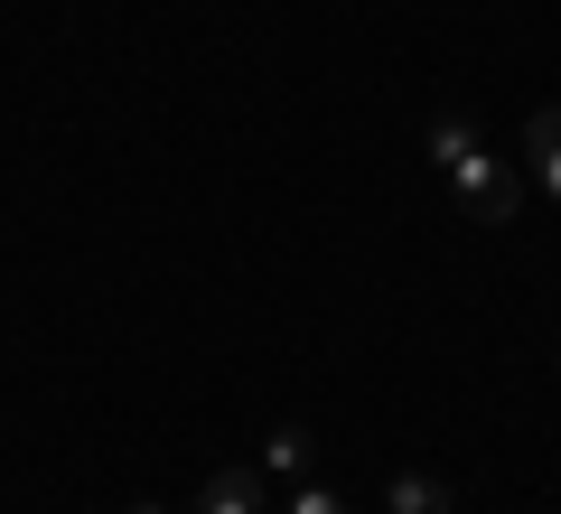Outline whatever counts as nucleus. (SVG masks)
I'll return each mask as SVG.
<instances>
[{
	"mask_svg": "<svg viewBox=\"0 0 561 514\" xmlns=\"http://www.w3.org/2000/svg\"><path fill=\"white\" fill-rule=\"evenodd\" d=\"M431 159L449 169V197L468 206V225H515L524 187H515V169L478 140V122H468V113H431Z\"/></svg>",
	"mask_w": 561,
	"mask_h": 514,
	"instance_id": "1",
	"label": "nucleus"
},
{
	"mask_svg": "<svg viewBox=\"0 0 561 514\" xmlns=\"http://www.w3.org/2000/svg\"><path fill=\"white\" fill-rule=\"evenodd\" d=\"M187 514H272L262 468H243V458H234V468H206V477H197V505H187Z\"/></svg>",
	"mask_w": 561,
	"mask_h": 514,
	"instance_id": "2",
	"label": "nucleus"
},
{
	"mask_svg": "<svg viewBox=\"0 0 561 514\" xmlns=\"http://www.w3.org/2000/svg\"><path fill=\"white\" fill-rule=\"evenodd\" d=\"M524 169H534V187L561 206V103H542V113L524 122Z\"/></svg>",
	"mask_w": 561,
	"mask_h": 514,
	"instance_id": "3",
	"label": "nucleus"
},
{
	"mask_svg": "<svg viewBox=\"0 0 561 514\" xmlns=\"http://www.w3.org/2000/svg\"><path fill=\"white\" fill-rule=\"evenodd\" d=\"M383 505L393 514H449L459 495H449V477H431V468H393L383 477Z\"/></svg>",
	"mask_w": 561,
	"mask_h": 514,
	"instance_id": "4",
	"label": "nucleus"
},
{
	"mask_svg": "<svg viewBox=\"0 0 561 514\" xmlns=\"http://www.w3.org/2000/svg\"><path fill=\"white\" fill-rule=\"evenodd\" d=\"M253 468H262V477H309V431H300V421H280V431L262 439Z\"/></svg>",
	"mask_w": 561,
	"mask_h": 514,
	"instance_id": "5",
	"label": "nucleus"
},
{
	"mask_svg": "<svg viewBox=\"0 0 561 514\" xmlns=\"http://www.w3.org/2000/svg\"><path fill=\"white\" fill-rule=\"evenodd\" d=\"M280 514H346V487L309 477V487H290V505H280Z\"/></svg>",
	"mask_w": 561,
	"mask_h": 514,
	"instance_id": "6",
	"label": "nucleus"
},
{
	"mask_svg": "<svg viewBox=\"0 0 561 514\" xmlns=\"http://www.w3.org/2000/svg\"><path fill=\"white\" fill-rule=\"evenodd\" d=\"M131 514H169V505H131Z\"/></svg>",
	"mask_w": 561,
	"mask_h": 514,
	"instance_id": "7",
	"label": "nucleus"
}]
</instances>
